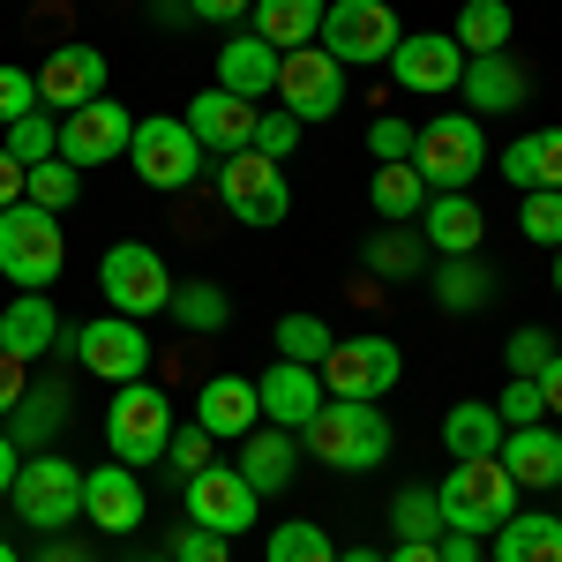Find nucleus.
Masks as SVG:
<instances>
[{
	"label": "nucleus",
	"instance_id": "nucleus-28",
	"mask_svg": "<svg viewBox=\"0 0 562 562\" xmlns=\"http://www.w3.org/2000/svg\"><path fill=\"white\" fill-rule=\"evenodd\" d=\"M503 180L532 195V188H562V128H532L503 150Z\"/></svg>",
	"mask_w": 562,
	"mask_h": 562
},
{
	"label": "nucleus",
	"instance_id": "nucleus-33",
	"mask_svg": "<svg viewBox=\"0 0 562 562\" xmlns=\"http://www.w3.org/2000/svg\"><path fill=\"white\" fill-rule=\"evenodd\" d=\"M368 203H375V217H383V225H413V217L428 211V180L413 173V158H405V166H375Z\"/></svg>",
	"mask_w": 562,
	"mask_h": 562
},
{
	"label": "nucleus",
	"instance_id": "nucleus-29",
	"mask_svg": "<svg viewBox=\"0 0 562 562\" xmlns=\"http://www.w3.org/2000/svg\"><path fill=\"white\" fill-rule=\"evenodd\" d=\"M487 540H495L487 562H562V518H548V510H518L510 525H495Z\"/></svg>",
	"mask_w": 562,
	"mask_h": 562
},
{
	"label": "nucleus",
	"instance_id": "nucleus-22",
	"mask_svg": "<svg viewBox=\"0 0 562 562\" xmlns=\"http://www.w3.org/2000/svg\"><path fill=\"white\" fill-rule=\"evenodd\" d=\"M278 45L256 38V31H233V45H217V90H233V98H278Z\"/></svg>",
	"mask_w": 562,
	"mask_h": 562
},
{
	"label": "nucleus",
	"instance_id": "nucleus-12",
	"mask_svg": "<svg viewBox=\"0 0 562 562\" xmlns=\"http://www.w3.org/2000/svg\"><path fill=\"white\" fill-rule=\"evenodd\" d=\"M60 346L83 360L98 383H143L150 375V338H143V323H128V315H98V323H83V330H68Z\"/></svg>",
	"mask_w": 562,
	"mask_h": 562
},
{
	"label": "nucleus",
	"instance_id": "nucleus-50",
	"mask_svg": "<svg viewBox=\"0 0 562 562\" xmlns=\"http://www.w3.org/2000/svg\"><path fill=\"white\" fill-rule=\"evenodd\" d=\"M413 135H420V128H405L397 113H383V121L368 128V150H375V166H405V158H413Z\"/></svg>",
	"mask_w": 562,
	"mask_h": 562
},
{
	"label": "nucleus",
	"instance_id": "nucleus-11",
	"mask_svg": "<svg viewBox=\"0 0 562 562\" xmlns=\"http://www.w3.org/2000/svg\"><path fill=\"white\" fill-rule=\"evenodd\" d=\"M405 375V352L390 346L383 330H360V338H338V346L323 352V390L330 397H360V405H375L390 397Z\"/></svg>",
	"mask_w": 562,
	"mask_h": 562
},
{
	"label": "nucleus",
	"instance_id": "nucleus-40",
	"mask_svg": "<svg viewBox=\"0 0 562 562\" xmlns=\"http://www.w3.org/2000/svg\"><path fill=\"white\" fill-rule=\"evenodd\" d=\"M420 225H390L368 240V270H383V278H420Z\"/></svg>",
	"mask_w": 562,
	"mask_h": 562
},
{
	"label": "nucleus",
	"instance_id": "nucleus-49",
	"mask_svg": "<svg viewBox=\"0 0 562 562\" xmlns=\"http://www.w3.org/2000/svg\"><path fill=\"white\" fill-rule=\"evenodd\" d=\"M503 360H510V375H532V383H540V368L555 360V338H548V330H518V338L503 346Z\"/></svg>",
	"mask_w": 562,
	"mask_h": 562
},
{
	"label": "nucleus",
	"instance_id": "nucleus-20",
	"mask_svg": "<svg viewBox=\"0 0 562 562\" xmlns=\"http://www.w3.org/2000/svg\"><path fill=\"white\" fill-rule=\"evenodd\" d=\"M256 397H262V420H270V428L301 435L330 390H323V368H307V360H278L270 375H256Z\"/></svg>",
	"mask_w": 562,
	"mask_h": 562
},
{
	"label": "nucleus",
	"instance_id": "nucleus-39",
	"mask_svg": "<svg viewBox=\"0 0 562 562\" xmlns=\"http://www.w3.org/2000/svg\"><path fill=\"white\" fill-rule=\"evenodd\" d=\"M262 562H338V548H330V532L323 525H270V540H262Z\"/></svg>",
	"mask_w": 562,
	"mask_h": 562
},
{
	"label": "nucleus",
	"instance_id": "nucleus-21",
	"mask_svg": "<svg viewBox=\"0 0 562 562\" xmlns=\"http://www.w3.org/2000/svg\"><path fill=\"white\" fill-rule=\"evenodd\" d=\"M195 428L211 442H240V435L262 428V397H256V375H211L203 397H195Z\"/></svg>",
	"mask_w": 562,
	"mask_h": 562
},
{
	"label": "nucleus",
	"instance_id": "nucleus-32",
	"mask_svg": "<svg viewBox=\"0 0 562 562\" xmlns=\"http://www.w3.org/2000/svg\"><path fill=\"white\" fill-rule=\"evenodd\" d=\"M0 428L15 435V450H45V435L68 428V390H60V383H31V390H23V405H15Z\"/></svg>",
	"mask_w": 562,
	"mask_h": 562
},
{
	"label": "nucleus",
	"instance_id": "nucleus-44",
	"mask_svg": "<svg viewBox=\"0 0 562 562\" xmlns=\"http://www.w3.org/2000/svg\"><path fill=\"white\" fill-rule=\"evenodd\" d=\"M23 113H38V68L0 60V128H8V121H23Z\"/></svg>",
	"mask_w": 562,
	"mask_h": 562
},
{
	"label": "nucleus",
	"instance_id": "nucleus-25",
	"mask_svg": "<svg viewBox=\"0 0 562 562\" xmlns=\"http://www.w3.org/2000/svg\"><path fill=\"white\" fill-rule=\"evenodd\" d=\"M413 225H420V240H428L435 256H480L487 211H480L473 195H428V211L413 217Z\"/></svg>",
	"mask_w": 562,
	"mask_h": 562
},
{
	"label": "nucleus",
	"instance_id": "nucleus-19",
	"mask_svg": "<svg viewBox=\"0 0 562 562\" xmlns=\"http://www.w3.org/2000/svg\"><path fill=\"white\" fill-rule=\"evenodd\" d=\"M90 98H105V53L98 45H53L38 68V105L45 113H76Z\"/></svg>",
	"mask_w": 562,
	"mask_h": 562
},
{
	"label": "nucleus",
	"instance_id": "nucleus-51",
	"mask_svg": "<svg viewBox=\"0 0 562 562\" xmlns=\"http://www.w3.org/2000/svg\"><path fill=\"white\" fill-rule=\"evenodd\" d=\"M180 8H188L195 23H248V8H256V0H180Z\"/></svg>",
	"mask_w": 562,
	"mask_h": 562
},
{
	"label": "nucleus",
	"instance_id": "nucleus-8",
	"mask_svg": "<svg viewBox=\"0 0 562 562\" xmlns=\"http://www.w3.org/2000/svg\"><path fill=\"white\" fill-rule=\"evenodd\" d=\"M397 38H405V23L390 15V0H330L323 8V31H315V45L338 68H383Z\"/></svg>",
	"mask_w": 562,
	"mask_h": 562
},
{
	"label": "nucleus",
	"instance_id": "nucleus-6",
	"mask_svg": "<svg viewBox=\"0 0 562 562\" xmlns=\"http://www.w3.org/2000/svg\"><path fill=\"white\" fill-rule=\"evenodd\" d=\"M128 166L143 173V188H158V195H188L195 180H203V143L188 135L180 113H150V121H135L128 135Z\"/></svg>",
	"mask_w": 562,
	"mask_h": 562
},
{
	"label": "nucleus",
	"instance_id": "nucleus-43",
	"mask_svg": "<svg viewBox=\"0 0 562 562\" xmlns=\"http://www.w3.org/2000/svg\"><path fill=\"white\" fill-rule=\"evenodd\" d=\"M518 233L532 240V248H548V256H555V248H562V188H532V195H525Z\"/></svg>",
	"mask_w": 562,
	"mask_h": 562
},
{
	"label": "nucleus",
	"instance_id": "nucleus-18",
	"mask_svg": "<svg viewBox=\"0 0 562 562\" xmlns=\"http://www.w3.org/2000/svg\"><path fill=\"white\" fill-rule=\"evenodd\" d=\"M180 121H188V135L203 143V158H233V150H248V143H256V105H248V98H233V90H217V83L195 90Z\"/></svg>",
	"mask_w": 562,
	"mask_h": 562
},
{
	"label": "nucleus",
	"instance_id": "nucleus-36",
	"mask_svg": "<svg viewBox=\"0 0 562 562\" xmlns=\"http://www.w3.org/2000/svg\"><path fill=\"white\" fill-rule=\"evenodd\" d=\"M510 31H518V15H510L503 0H465L450 38L465 45V60H480V53H503V45H510Z\"/></svg>",
	"mask_w": 562,
	"mask_h": 562
},
{
	"label": "nucleus",
	"instance_id": "nucleus-52",
	"mask_svg": "<svg viewBox=\"0 0 562 562\" xmlns=\"http://www.w3.org/2000/svg\"><path fill=\"white\" fill-rule=\"evenodd\" d=\"M23 390H31V368H23V360H8V352H0V420H8V413H15V405H23Z\"/></svg>",
	"mask_w": 562,
	"mask_h": 562
},
{
	"label": "nucleus",
	"instance_id": "nucleus-61",
	"mask_svg": "<svg viewBox=\"0 0 562 562\" xmlns=\"http://www.w3.org/2000/svg\"><path fill=\"white\" fill-rule=\"evenodd\" d=\"M555 293H562V248H555Z\"/></svg>",
	"mask_w": 562,
	"mask_h": 562
},
{
	"label": "nucleus",
	"instance_id": "nucleus-15",
	"mask_svg": "<svg viewBox=\"0 0 562 562\" xmlns=\"http://www.w3.org/2000/svg\"><path fill=\"white\" fill-rule=\"evenodd\" d=\"M278 98H285L293 121H330V113L346 105V68H338L323 45H293V53L278 60Z\"/></svg>",
	"mask_w": 562,
	"mask_h": 562
},
{
	"label": "nucleus",
	"instance_id": "nucleus-14",
	"mask_svg": "<svg viewBox=\"0 0 562 562\" xmlns=\"http://www.w3.org/2000/svg\"><path fill=\"white\" fill-rule=\"evenodd\" d=\"M180 503H188V525H211V532H248L262 518V495L240 480V465H203V473L180 480Z\"/></svg>",
	"mask_w": 562,
	"mask_h": 562
},
{
	"label": "nucleus",
	"instance_id": "nucleus-45",
	"mask_svg": "<svg viewBox=\"0 0 562 562\" xmlns=\"http://www.w3.org/2000/svg\"><path fill=\"white\" fill-rule=\"evenodd\" d=\"M495 413H503V428H532V420L548 413V397H540V383H532V375H510V383H503V397H495Z\"/></svg>",
	"mask_w": 562,
	"mask_h": 562
},
{
	"label": "nucleus",
	"instance_id": "nucleus-41",
	"mask_svg": "<svg viewBox=\"0 0 562 562\" xmlns=\"http://www.w3.org/2000/svg\"><path fill=\"white\" fill-rule=\"evenodd\" d=\"M390 525H397V540H442V532H450V525H442V503H435V487H397Z\"/></svg>",
	"mask_w": 562,
	"mask_h": 562
},
{
	"label": "nucleus",
	"instance_id": "nucleus-30",
	"mask_svg": "<svg viewBox=\"0 0 562 562\" xmlns=\"http://www.w3.org/2000/svg\"><path fill=\"white\" fill-rule=\"evenodd\" d=\"M323 8H330V0H256V8H248V31L270 38L278 53H293V45H315Z\"/></svg>",
	"mask_w": 562,
	"mask_h": 562
},
{
	"label": "nucleus",
	"instance_id": "nucleus-16",
	"mask_svg": "<svg viewBox=\"0 0 562 562\" xmlns=\"http://www.w3.org/2000/svg\"><path fill=\"white\" fill-rule=\"evenodd\" d=\"M128 135H135L128 105L90 98L76 113H60V158H68V166H113V158H128Z\"/></svg>",
	"mask_w": 562,
	"mask_h": 562
},
{
	"label": "nucleus",
	"instance_id": "nucleus-53",
	"mask_svg": "<svg viewBox=\"0 0 562 562\" xmlns=\"http://www.w3.org/2000/svg\"><path fill=\"white\" fill-rule=\"evenodd\" d=\"M540 397H548V413L562 420V346H555V360L540 368Z\"/></svg>",
	"mask_w": 562,
	"mask_h": 562
},
{
	"label": "nucleus",
	"instance_id": "nucleus-60",
	"mask_svg": "<svg viewBox=\"0 0 562 562\" xmlns=\"http://www.w3.org/2000/svg\"><path fill=\"white\" fill-rule=\"evenodd\" d=\"M0 562H23V555H15V548H8V540H0Z\"/></svg>",
	"mask_w": 562,
	"mask_h": 562
},
{
	"label": "nucleus",
	"instance_id": "nucleus-46",
	"mask_svg": "<svg viewBox=\"0 0 562 562\" xmlns=\"http://www.w3.org/2000/svg\"><path fill=\"white\" fill-rule=\"evenodd\" d=\"M158 465H173V480L203 473V465H211V435L195 428V420H188V428H173V442H166V458H158Z\"/></svg>",
	"mask_w": 562,
	"mask_h": 562
},
{
	"label": "nucleus",
	"instance_id": "nucleus-55",
	"mask_svg": "<svg viewBox=\"0 0 562 562\" xmlns=\"http://www.w3.org/2000/svg\"><path fill=\"white\" fill-rule=\"evenodd\" d=\"M8 203H23V166L0 150V211H8Z\"/></svg>",
	"mask_w": 562,
	"mask_h": 562
},
{
	"label": "nucleus",
	"instance_id": "nucleus-59",
	"mask_svg": "<svg viewBox=\"0 0 562 562\" xmlns=\"http://www.w3.org/2000/svg\"><path fill=\"white\" fill-rule=\"evenodd\" d=\"M338 562H383L375 548H338Z\"/></svg>",
	"mask_w": 562,
	"mask_h": 562
},
{
	"label": "nucleus",
	"instance_id": "nucleus-34",
	"mask_svg": "<svg viewBox=\"0 0 562 562\" xmlns=\"http://www.w3.org/2000/svg\"><path fill=\"white\" fill-rule=\"evenodd\" d=\"M435 301L450 307V315H473V307L495 301V270L480 256H442V270H435Z\"/></svg>",
	"mask_w": 562,
	"mask_h": 562
},
{
	"label": "nucleus",
	"instance_id": "nucleus-56",
	"mask_svg": "<svg viewBox=\"0 0 562 562\" xmlns=\"http://www.w3.org/2000/svg\"><path fill=\"white\" fill-rule=\"evenodd\" d=\"M383 562H442V548H435V540H397Z\"/></svg>",
	"mask_w": 562,
	"mask_h": 562
},
{
	"label": "nucleus",
	"instance_id": "nucleus-7",
	"mask_svg": "<svg viewBox=\"0 0 562 562\" xmlns=\"http://www.w3.org/2000/svg\"><path fill=\"white\" fill-rule=\"evenodd\" d=\"M105 442H113L121 465H158L166 442H173V397L150 383V375L143 383H121L113 405H105Z\"/></svg>",
	"mask_w": 562,
	"mask_h": 562
},
{
	"label": "nucleus",
	"instance_id": "nucleus-3",
	"mask_svg": "<svg viewBox=\"0 0 562 562\" xmlns=\"http://www.w3.org/2000/svg\"><path fill=\"white\" fill-rule=\"evenodd\" d=\"M487 166V135L473 113H435L428 128L413 135V173L428 180V195H465Z\"/></svg>",
	"mask_w": 562,
	"mask_h": 562
},
{
	"label": "nucleus",
	"instance_id": "nucleus-2",
	"mask_svg": "<svg viewBox=\"0 0 562 562\" xmlns=\"http://www.w3.org/2000/svg\"><path fill=\"white\" fill-rule=\"evenodd\" d=\"M518 480H510V465L503 458H450V473H442V487H435V503H442V525L450 532H495V525L518 518Z\"/></svg>",
	"mask_w": 562,
	"mask_h": 562
},
{
	"label": "nucleus",
	"instance_id": "nucleus-4",
	"mask_svg": "<svg viewBox=\"0 0 562 562\" xmlns=\"http://www.w3.org/2000/svg\"><path fill=\"white\" fill-rule=\"evenodd\" d=\"M68 262V240H60V217L38 211V203H8L0 211V278L23 285V293H45Z\"/></svg>",
	"mask_w": 562,
	"mask_h": 562
},
{
	"label": "nucleus",
	"instance_id": "nucleus-62",
	"mask_svg": "<svg viewBox=\"0 0 562 562\" xmlns=\"http://www.w3.org/2000/svg\"><path fill=\"white\" fill-rule=\"evenodd\" d=\"M143 562H173V555H143Z\"/></svg>",
	"mask_w": 562,
	"mask_h": 562
},
{
	"label": "nucleus",
	"instance_id": "nucleus-17",
	"mask_svg": "<svg viewBox=\"0 0 562 562\" xmlns=\"http://www.w3.org/2000/svg\"><path fill=\"white\" fill-rule=\"evenodd\" d=\"M83 518L98 525V532H143V518H150V495H143V480H135V465H90L83 473Z\"/></svg>",
	"mask_w": 562,
	"mask_h": 562
},
{
	"label": "nucleus",
	"instance_id": "nucleus-38",
	"mask_svg": "<svg viewBox=\"0 0 562 562\" xmlns=\"http://www.w3.org/2000/svg\"><path fill=\"white\" fill-rule=\"evenodd\" d=\"M76 195H83V166H68V158H45L23 173V203H38V211H76Z\"/></svg>",
	"mask_w": 562,
	"mask_h": 562
},
{
	"label": "nucleus",
	"instance_id": "nucleus-10",
	"mask_svg": "<svg viewBox=\"0 0 562 562\" xmlns=\"http://www.w3.org/2000/svg\"><path fill=\"white\" fill-rule=\"evenodd\" d=\"M217 203L240 217V225H285L293 217V188L278 173V158L233 150V158H217Z\"/></svg>",
	"mask_w": 562,
	"mask_h": 562
},
{
	"label": "nucleus",
	"instance_id": "nucleus-27",
	"mask_svg": "<svg viewBox=\"0 0 562 562\" xmlns=\"http://www.w3.org/2000/svg\"><path fill=\"white\" fill-rule=\"evenodd\" d=\"M518 487H562V428H510L503 435V450H495Z\"/></svg>",
	"mask_w": 562,
	"mask_h": 562
},
{
	"label": "nucleus",
	"instance_id": "nucleus-54",
	"mask_svg": "<svg viewBox=\"0 0 562 562\" xmlns=\"http://www.w3.org/2000/svg\"><path fill=\"white\" fill-rule=\"evenodd\" d=\"M435 548H442V562H480V540H473V532H442Z\"/></svg>",
	"mask_w": 562,
	"mask_h": 562
},
{
	"label": "nucleus",
	"instance_id": "nucleus-35",
	"mask_svg": "<svg viewBox=\"0 0 562 562\" xmlns=\"http://www.w3.org/2000/svg\"><path fill=\"white\" fill-rule=\"evenodd\" d=\"M166 315H173L180 330L211 338V330H225V323H233V301H225V285H211V278H188V285H173Z\"/></svg>",
	"mask_w": 562,
	"mask_h": 562
},
{
	"label": "nucleus",
	"instance_id": "nucleus-26",
	"mask_svg": "<svg viewBox=\"0 0 562 562\" xmlns=\"http://www.w3.org/2000/svg\"><path fill=\"white\" fill-rule=\"evenodd\" d=\"M240 480L256 487V495H278V487H293V465H301V435H285V428H256V435H240Z\"/></svg>",
	"mask_w": 562,
	"mask_h": 562
},
{
	"label": "nucleus",
	"instance_id": "nucleus-57",
	"mask_svg": "<svg viewBox=\"0 0 562 562\" xmlns=\"http://www.w3.org/2000/svg\"><path fill=\"white\" fill-rule=\"evenodd\" d=\"M15 465H23V450H15V435L0 428V495H8V487H15Z\"/></svg>",
	"mask_w": 562,
	"mask_h": 562
},
{
	"label": "nucleus",
	"instance_id": "nucleus-48",
	"mask_svg": "<svg viewBox=\"0 0 562 562\" xmlns=\"http://www.w3.org/2000/svg\"><path fill=\"white\" fill-rule=\"evenodd\" d=\"M293 143H301V121H293L285 105H278V113H256V143H248V150H262V158H278V166H285V150H293Z\"/></svg>",
	"mask_w": 562,
	"mask_h": 562
},
{
	"label": "nucleus",
	"instance_id": "nucleus-9",
	"mask_svg": "<svg viewBox=\"0 0 562 562\" xmlns=\"http://www.w3.org/2000/svg\"><path fill=\"white\" fill-rule=\"evenodd\" d=\"M98 293L113 301V315L143 323V315H166V301H173V270H166L158 248L121 240V248H105V256H98Z\"/></svg>",
	"mask_w": 562,
	"mask_h": 562
},
{
	"label": "nucleus",
	"instance_id": "nucleus-5",
	"mask_svg": "<svg viewBox=\"0 0 562 562\" xmlns=\"http://www.w3.org/2000/svg\"><path fill=\"white\" fill-rule=\"evenodd\" d=\"M8 503H15V518L31 525V532H60V525L83 518V465H68L60 450H31L15 465Z\"/></svg>",
	"mask_w": 562,
	"mask_h": 562
},
{
	"label": "nucleus",
	"instance_id": "nucleus-31",
	"mask_svg": "<svg viewBox=\"0 0 562 562\" xmlns=\"http://www.w3.org/2000/svg\"><path fill=\"white\" fill-rule=\"evenodd\" d=\"M503 435H510V428H503V413L480 405V397H465V405L442 413V450H450V458H495Z\"/></svg>",
	"mask_w": 562,
	"mask_h": 562
},
{
	"label": "nucleus",
	"instance_id": "nucleus-37",
	"mask_svg": "<svg viewBox=\"0 0 562 562\" xmlns=\"http://www.w3.org/2000/svg\"><path fill=\"white\" fill-rule=\"evenodd\" d=\"M0 150H8L23 173L45 166V158H60V113H45V105H38V113H23V121H8V128H0Z\"/></svg>",
	"mask_w": 562,
	"mask_h": 562
},
{
	"label": "nucleus",
	"instance_id": "nucleus-13",
	"mask_svg": "<svg viewBox=\"0 0 562 562\" xmlns=\"http://www.w3.org/2000/svg\"><path fill=\"white\" fill-rule=\"evenodd\" d=\"M390 83L413 90V98H450L458 76H465V45L450 38V31H405V38L390 45Z\"/></svg>",
	"mask_w": 562,
	"mask_h": 562
},
{
	"label": "nucleus",
	"instance_id": "nucleus-1",
	"mask_svg": "<svg viewBox=\"0 0 562 562\" xmlns=\"http://www.w3.org/2000/svg\"><path fill=\"white\" fill-rule=\"evenodd\" d=\"M307 458L330 465V473H375L390 458V420L383 405H360V397H323L315 420L301 428Z\"/></svg>",
	"mask_w": 562,
	"mask_h": 562
},
{
	"label": "nucleus",
	"instance_id": "nucleus-58",
	"mask_svg": "<svg viewBox=\"0 0 562 562\" xmlns=\"http://www.w3.org/2000/svg\"><path fill=\"white\" fill-rule=\"evenodd\" d=\"M38 562H90V555H83V548H76V540H53V548H45Z\"/></svg>",
	"mask_w": 562,
	"mask_h": 562
},
{
	"label": "nucleus",
	"instance_id": "nucleus-24",
	"mask_svg": "<svg viewBox=\"0 0 562 562\" xmlns=\"http://www.w3.org/2000/svg\"><path fill=\"white\" fill-rule=\"evenodd\" d=\"M525 68L510 60V53H480V60H465V76H458V98L473 105V121H487V113H518L525 105Z\"/></svg>",
	"mask_w": 562,
	"mask_h": 562
},
{
	"label": "nucleus",
	"instance_id": "nucleus-42",
	"mask_svg": "<svg viewBox=\"0 0 562 562\" xmlns=\"http://www.w3.org/2000/svg\"><path fill=\"white\" fill-rule=\"evenodd\" d=\"M338 346L330 338V323L323 315H285L278 323V360H307V368H323V352Z\"/></svg>",
	"mask_w": 562,
	"mask_h": 562
},
{
	"label": "nucleus",
	"instance_id": "nucleus-23",
	"mask_svg": "<svg viewBox=\"0 0 562 562\" xmlns=\"http://www.w3.org/2000/svg\"><path fill=\"white\" fill-rule=\"evenodd\" d=\"M60 338H68V330H60V315H53L45 293H15V301L0 307V352H8V360L31 368V360H45Z\"/></svg>",
	"mask_w": 562,
	"mask_h": 562
},
{
	"label": "nucleus",
	"instance_id": "nucleus-47",
	"mask_svg": "<svg viewBox=\"0 0 562 562\" xmlns=\"http://www.w3.org/2000/svg\"><path fill=\"white\" fill-rule=\"evenodd\" d=\"M233 540L211 532V525H173V562H225Z\"/></svg>",
	"mask_w": 562,
	"mask_h": 562
}]
</instances>
